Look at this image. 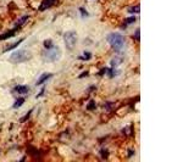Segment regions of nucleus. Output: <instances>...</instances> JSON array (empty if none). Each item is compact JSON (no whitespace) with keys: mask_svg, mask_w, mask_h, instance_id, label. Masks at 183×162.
<instances>
[{"mask_svg":"<svg viewBox=\"0 0 183 162\" xmlns=\"http://www.w3.org/2000/svg\"><path fill=\"white\" fill-rule=\"evenodd\" d=\"M106 40L109 42L110 46L112 48V50H115L116 52H120L125 48V38L123 35L120 33H110L106 37Z\"/></svg>","mask_w":183,"mask_h":162,"instance_id":"nucleus-1","label":"nucleus"},{"mask_svg":"<svg viewBox=\"0 0 183 162\" xmlns=\"http://www.w3.org/2000/svg\"><path fill=\"white\" fill-rule=\"evenodd\" d=\"M61 57V50L59 46L54 45L49 49H44L42 51V59L45 62H55Z\"/></svg>","mask_w":183,"mask_h":162,"instance_id":"nucleus-2","label":"nucleus"},{"mask_svg":"<svg viewBox=\"0 0 183 162\" xmlns=\"http://www.w3.org/2000/svg\"><path fill=\"white\" fill-rule=\"evenodd\" d=\"M31 57H32V54L29 51H27V50H18V51H15V52H12L10 55L9 61L12 62V64H21V62L28 61Z\"/></svg>","mask_w":183,"mask_h":162,"instance_id":"nucleus-3","label":"nucleus"},{"mask_svg":"<svg viewBox=\"0 0 183 162\" xmlns=\"http://www.w3.org/2000/svg\"><path fill=\"white\" fill-rule=\"evenodd\" d=\"M63 40L67 46V49H73L77 43V33L75 31H68L63 34Z\"/></svg>","mask_w":183,"mask_h":162,"instance_id":"nucleus-4","label":"nucleus"},{"mask_svg":"<svg viewBox=\"0 0 183 162\" xmlns=\"http://www.w3.org/2000/svg\"><path fill=\"white\" fill-rule=\"evenodd\" d=\"M57 3V0H43L42 4H40V6H39V11H45L47 9H49V7L54 6L55 4Z\"/></svg>","mask_w":183,"mask_h":162,"instance_id":"nucleus-5","label":"nucleus"},{"mask_svg":"<svg viewBox=\"0 0 183 162\" xmlns=\"http://www.w3.org/2000/svg\"><path fill=\"white\" fill-rule=\"evenodd\" d=\"M53 77V73H44V74H42L40 77H39V79L37 80V83H35V85H42L44 84L48 79H50V78Z\"/></svg>","mask_w":183,"mask_h":162,"instance_id":"nucleus-6","label":"nucleus"},{"mask_svg":"<svg viewBox=\"0 0 183 162\" xmlns=\"http://www.w3.org/2000/svg\"><path fill=\"white\" fill-rule=\"evenodd\" d=\"M14 92L17 94H27L29 92V88L27 85H16L14 88Z\"/></svg>","mask_w":183,"mask_h":162,"instance_id":"nucleus-7","label":"nucleus"},{"mask_svg":"<svg viewBox=\"0 0 183 162\" xmlns=\"http://www.w3.org/2000/svg\"><path fill=\"white\" fill-rule=\"evenodd\" d=\"M16 32H17V29H16V28L11 29V31H9V32H6V33H5V34L0 35V40H5V39H9V38L14 37V35L16 34Z\"/></svg>","mask_w":183,"mask_h":162,"instance_id":"nucleus-8","label":"nucleus"},{"mask_svg":"<svg viewBox=\"0 0 183 162\" xmlns=\"http://www.w3.org/2000/svg\"><path fill=\"white\" fill-rule=\"evenodd\" d=\"M28 15H26V16H23V17H22V18H20V20H18V21L16 22V27H15V28L17 29V31H18V29L21 28L22 26H23V24H25V22L27 21V20H28Z\"/></svg>","mask_w":183,"mask_h":162,"instance_id":"nucleus-9","label":"nucleus"},{"mask_svg":"<svg viewBox=\"0 0 183 162\" xmlns=\"http://www.w3.org/2000/svg\"><path fill=\"white\" fill-rule=\"evenodd\" d=\"M121 62H122V59H121L120 56H116V57H113L112 60H111L110 65H111V67H112V68H115V67H116V66H119Z\"/></svg>","mask_w":183,"mask_h":162,"instance_id":"nucleus-10","label":"nucleus"},{"mask_svg":"<svg viewBox=\"0 0 183 162\" xmlns=\"http://www.w3.org/2000/svg\"><path fill=\"white\" fill-rule=\"evenodd\" d=\"M23 102H25V99L21 96V98H18L16 101H15V104L12 105V107H14V109H18V107H21V106L23 105Z\"/></svg>","mask_w":183,"mask_h":162,"instance_id":"nucleus-11","label":"nucleus"},{"mask_svg":"<svg viewBox=\"0 0 183 162\" xmlns=\"http://www.w3.org/2000/svg\"><path fill=\"white\" fill-rule=\"evenodd\" d=\"M106 73H107V76L110 78H113V77H116L117 74H119V72L117 71H115V68H107V71H106Z\"/></svg>","mask_w":183,"mask_h":162,"instance_id":"nucleus-12","label":"nucleus"},{"mask_svg":"<svg viewBox=\"0 0 183 162\" xmlns=\"http://www.w3.org/2000/svg\"><path fill=\"white\" fill-rule=\"evenodd\" d=\"M23 40H25V38H22V39H20V40H17V42L14 43V44H12L11 46H9V48H7V49L5 50V51H10V50H12V49H16V48H17V46H18V45H20V44H21V43L23 42Z\"/></svg>","mask_w":183,"mask_h":162,"instance_id":"nucleus-13","label":"nucleus"},{"mask_svg":"<svg viewBox=\"0 0 183 162\" xmlns=\"http://www.w3.org/2000/svg\"><path fill=\"white\" fill-rule=\"evenodd\" d=\"M90 57H92V54H90V52L85 51V52H84V56L79 55L77 59H78V60H83V61H88V60H90Z\"/></svg>","mask_w":183,"mask_h":162,"instance_id":"nucleus-14","label":"nucleus"},{"mask_svg":"<svg viewBox=\"0 0 183 162\" xmlns=\"http://www.w3.org/2000/svg\"><path fill=\"white\" fill-rule=\"evenodd\" d=\"M51 46H54V43L51 39H47V40H44V49H49Z\"/></svg>","mask_w":183,"mask_h":162,"instance_id":"nucleus-15","label":"nucleus"},{"mask_svg":"<svg viewBox=\"0 0 183 162\" xmlns=\"http://www.w3.org/2000/svg\"><path fill=\"white\" fill-rule=\"evenodd\" d=\"M87 110H89V111L95 110V101H94V100H90V101L88 102V105H87Z\"/></svg>","mask_w":183,"mask_h":162,"instance_id":"nucleus-16","label":"nucleus"},{"mask_svg":"<svg viewBox=\"0 0 183 162\" xmlns=\"http://www.w3.org/2000/svg\"><path fill=\"white\" fill-rule=\"evenodd\" d=\"M133 22H135V17H128V18H126V21H125V23H123V28H126L127 24L133 23Z\"/></svg>","mask_w":183,"mask_h":162,"instance_id":"nucleus-17","label":"nucleus"},{"mask_svg":"<svg viewBox=\"0 0 183 162\" xmlns=\"http://www.w3.org/2000/svg\"><path fill=\"white\" fill-rule=\"evenodd\" d=\"M139 6H134V7H132V9H129L128 11H129V14H139Z\"/></svg>","mask_w":183,"mask_h":162,"instance_id":"nucleus-18","label":"nucleus"},{"mask_svg":"<svg viewBox=\"0 0 183 162\" xmlns=\"http://www.w3.org/2000/svg\"><path fill=\"white\" fill-rule=\"evenodd\" d=\"M32 112H33V109H32V110H29L28 112H27V115H26V116H25L23 118H21V123H22V122H25V121H27V120H28V118H29V116L32 115Z\"/></svg>","mask_w":183,"mask_h":162,"instance_id":"nucleus-19","label":"nucleus"},{"mask_svg":"<svg viewBox=\"0 0 183 162\" xmlns=\"http://www.w3.org/2000/svg\"><path fill=\"white\" fill-rule=\"evenodd\" d=\"M79 12H81V14L83 15V17H88V16H89V14H88V12L85 11L84 9H83V7H79Z\"/></svg>","mask_w":183,"mask_h":162,"instance_id":"nucleus-20","label":"nucleus"},{"mask_svg":"<svg viewBox=\"0 0 183 162\" xmlns=\"http://www.w3.org/2000/svg\"><path fill=\"white\" fill-rule=\"evenodd\" d=\"M106 71H107V68H103V70H100L98 72V76H100V77H101V76H104V73H106Z\"/></svg>","mask_w":183,"mask_h":162,"instance_id":"nucleus-21","label":"nucleus"},{"mask_svg":"<svg viewBox=\"0 0 183 162\" xmlns=\"http://www.w3.org/2000/svg\"><path fill=\"white\" fill-rule=\"evenodd\" d=\"M106 109H107V110H111V109H112L113 107V104L112 102H106Z\"/></svg>","mask_w":183,"mask_h":162,"instance_id":"nucleus-22","label":"nucleus"},{"mask_svg":"<svg viewBox=\"0 0 183 162\" xmlns=\"http://www.w3.org/2000/svg\"><path fill=\"white\" fill-rule=\"evenodd\" d=\"M134 38H135L137 40H139V29L135 31V33H134Z\"/></svg>","mask_w":183,"mask_h":162,"instance_id":"nucleus-23","label":"nucleus"},{"mask_svg":"<svg viewBox=\"0 0 183 162\" xmlns=\"http://www.w3.org/2000/svg\"><path fill=\"white\" fill-rule=\"evenodd\" d=\"M87 76H88V71H84V72H83V73H82L78 78H83V77H87Z\"/></svg>","mask_w":183,"mask_h":162,"instance_id":"nucleus-24","label":"nucleus"},{"mask_svg":"<svg viewBox=\"0 0 183 162\" xmlns=\"http://www.w3.org/2000/svg\"><path fill=\"white\" fill-rule=\"evenodd\" d=\"M43 94H44V88H43L42 90H40V92H39V94H38V95H37V98H40V96H42Z\"/></svg>","mask_w":183,"mask_h":162,"instance_id":"nucleus-25","label":"nucleus"},{"mask_svg":"<svg viewBox=\"0 0 183 162\" xmlns=\"http://www.w3.org/2000/svg\"><path fill=\"white\" fill-rule=\"evenodd\" d=\"M106 152H107L106 150H101V154H103V157H104V158H106Z\"/></svg>","mask_w":183,"mask_h":162,"instance_id":"nucleus-26","label":"nucleus"}]
</instances>
